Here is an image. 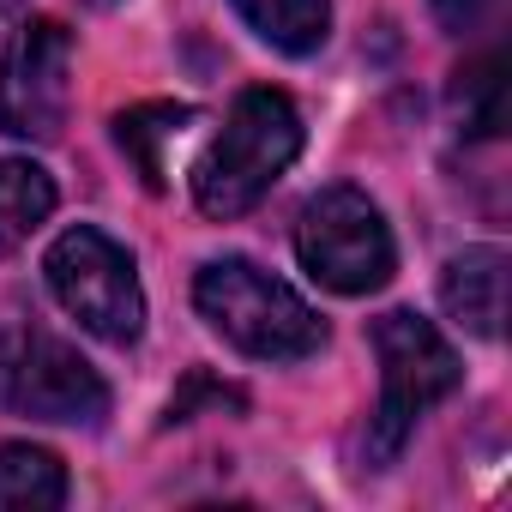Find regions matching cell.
Listing matches in <instances>:
<instances>
[{"label":"cell","mask_w":512,"mask_h":512,"mask_svg":"<svg viewBox=\"0 0 512 512\" xmlns=\"http://www.w3.org/2000/svg\"><path fill=\"white\" fill-rule=\"evenodd\" d=\"M302 109L272 91V85H253L229 103L223 127L211 133V145L193 163V205L217 223L253 211L278 181L284 169L302 157Z\"/></svg>","instance_id":"1"},{"label":"cell","mask_w":512,"mask_h":512,"mask_svg":"<svg viewBox=\"0 0 512 512\" xmlns=\"http://www.w3.org/2000/svg\"><path fill=\"white\" fill-rule=\"evenodd\" d=\"M193 308L217 338H229L253 362H302L326 344V320L266 266L211 260L193 278Z\"/></svg>","instance_id":"2"},{"label":"cell","mask_w":512,"mask_h":512,"mask_svg":"<svg viewBox=\"0 0 512 512\" xmlns=\"http://www.w3.org/2000/svg\"><path fill=\"white\" fill-rule=\"evenodd\" d=\"M296 260L332 296H374L398 272V241L362 187H320L296 217Z\"/></svg>","instance_id":"3"},{"label":"cell","mask_w":512,"mask_h":512,"mask_svg":"<svg viewBox=\"0 0 512 512\" xmlns=\"http://www.w3.org/2000/svg\"><path fill=\"white\" fill-rule=\"evenodd\" d=\"M374 356H380V410L368 428V452L392 458L416 434V422L446 392H458L464 368H458V350L440 338V326L410 308H392L374 320Z\"/></svg>","instance_id":"4"},{"label":"cell","mask_w":512,"mask_h":512,"mask_svg":"<svg viewBox=\"0 0 512 512\" xmlns=\"http://www.w3.org/2000/svg\"><path fill=\"white\" fill-rule=\"evenodd\" d=\"M43 278H49L55 302H61L91 338H103V344H115V350L139 344V332H145V290H139L133 253H127L115 235H103V229H91V223L67 229V235L49 247Z\"/></svg>","instance_id":"5"},{"label":"cell","mask_w":512,"mask_h":512,"mask_svg":"<svg viewBox=\"0 0 512 512\" xmlns=\"http://www.w3.org/2000/svg\"><path fill=\"white\" fill-rule=\"evenodd\" d=\"M0 404L31 422H103L109 416V386L103 374L49 326L13 320L0 332Z\"/></svg>","instance_id":"6"},{"label":"cell","mask_w":512,"mask_h":512,"mask_svg":"<svg viewBox=\"0 0 512 512\" xmlns=\"http://www.w3.org/2000/svg\"><path fill=\"white\" fill-rule=\"evenodd\" d=\"M73 109V31L61 19H25L0 55V133L49 145Z\"/></svg>","instance_id":"7"},{"label":"cell","mask_w":512,"mask_h":512,"mask_svg":"<svg viewBox=\"0 0 512 512\" xmlns=\"http://www.w3.org/2000/svg\"><path fill=\"white\" fill-rule=\"evenodd\" d=\"M440 302L446 314L476 332V338H500V320H506V253L500 247H464L446 260L440 272Z\"/></svg>","instance_id":"8"},{"label":"cell","mask_w":512,"mask_h":512,"mask_svg":"<svg viewBox=\"0 0 512 512\" xmlns=\"http://www.w3.org/2000/svg\"><path fill=\"white\" fill-rule=\"evenodd\" d=\"M55 181L31 157H0V260L19 253L49 217H55Z\"/></svg>","instance_id":"9"},{"label":"cell","mask_w":512,"mask_h":512,"mask_svg":"<svg viewBox=\"0 0 512 512\" xmlns=\"http://www.w3.org/2000/svg\"><path fill=\"white\" fill-rule=\"evenodd\" d=\"M193 127L187 103H139L127 115H115V145L127 151V163L145 175V187L157 193L169 181V145Z\"/></svg>","instance_id":"10"},{"label":"cell","mask_w":512,"mask_h":512,"mask_svg":"<svg viewBox=\"0 0 512 512\" xmlns=\"http://www.w3.org/2000/svg\"><path fill=\"white\" fill-rule=\"evenodd\" d=\"M67 500V470L55 452L13 440L0 446V512H55Z\"/></svg>","instance_id":"11"},{"label":"cell","mask_w":512,"mask_h":512,"mask_svg":"<svg viewBox=\"0 0 512 512\" xmlns=\"http://www.w3.org/2000/svg\"><path fill=\"white\" fill-rule=\"evenodd\" d=\"M235 13L284 55H314L332 31V0H235Z\"/></svg>","instance_id":"12"},{"label":"cell","mask_w":512,"mask_h":512,"mask_svg":"<svg viewBox=\"0 0 512 512\" xmlns=\"http://www.w3.org/2000/svg\"><path fill=\"white\" fill-rule=\"evenodd\" d=\"M452 109H458V127H464V133L494 139L500 121H506V61H500V55H482V61L458 67Z\"/></svg>","instance_id":"13"},{"label":"cell","mask_w":512,"mask_h":512,"mask_svg":"<svg viewBox=\"0 0 512 512\" xmlns=\"http://www.w3.org/2000/svg\"><path fill=\"white\" fill-rule=\"evenodd\" d=\"M488 7H494V0H434V19L446 31H470V25L488 19Z\"/></svg>","instance_id":"14"},{"label":"cell","mask_w":512,"mask_h":512,"mask_svg":"<svg viewBox=\"0 0 512 512\" xmlns=\"http://www.w3.org/2000/svg\"><path fill=\"white\" fill-rule=\"evenodd\" d=\"M19 7H25V0H0V25H7V19H13Z\"/></svg>","instance_id":"15"},{"label":"cell","mask_w":512,"mask_h":512,"mask_svg":"<svg viewBox=\"0 0 512 512\" xmlns=\"http://www.w3.org/2000/svg\"><path fill=\"white\" fill-rule=\"evenodd\" d=\"M103 7H115V0H103Z\"/></svg>","instance_id":"16"}]
</instances>
